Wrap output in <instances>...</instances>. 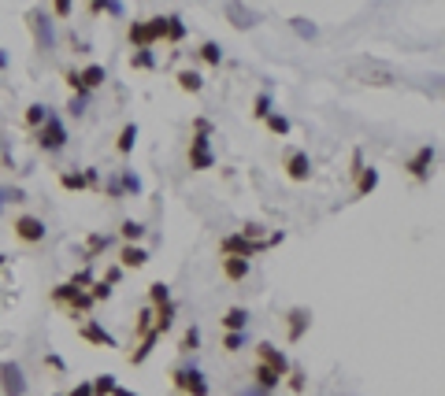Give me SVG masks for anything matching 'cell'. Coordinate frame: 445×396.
<instances>
[{
    "instance_id": "obj_51",
    "label": "cell",
    "mask_w": 445,
    "mask_h": 396,
    "mask_svg": "<svg viewBox=\"0 0 445 396\" xmlns=\"http://www.w3.org/2000/svg\"><path fill=\"white\" fill-rule=\"evenodd\" d=\"M0 67H8V56H4V52H0Z\"/></svg>"
},
{
    "instance_id": "obj_2",
    "label": "cell",
    "mask_w": 445,
    "mask_h": 396,
    "mask_svg": "<svg viewBox=\"0 0 445 396\" xmlns=\"http://www.w3.org/2000/svg\"><path fill=\"white\" fill-rule=\"evenodd\" d=\"M171 385H175V393H182V396H208L212 393L204 371H197V367H175V371H171Z\"/></svg>"
},
{
    "instance_id": "obj_46",
    "label": "cell",
    "mask_w": 445,
    "mask_h": 396,
    "mask_svg": "<svg viewBox=\"0 0 445 396\" xmlns=\"http://www.w3.org/2000/svg\"><path fill=\"white\" fill-rule=\"evenodd\" d=\"M52 12H56L60 19H67V15H71V0H60V4H52Z\"/></svg>"
},
{
    "instance_id": "obj_22",
    "label": "cell",
    "mask_w": 445,
    "mask_h": 396,
    "mask_svg": "<svg viewBox=\"0 0 445 396\" xmlns=\"http://www.w3.org/2000/svg\"><path fill=\"white\" fill-rule=\"evenodd\" d=\"M156 341H160V334H149V337H141V341H138V348H134V352L126 356V359H130V367H141L145 359L152 356V348H156Z\"/></svg>"
},
{
    "instance_id": "obj_16",
    "label": "cell",
    "mask_w": 445,
    "mask_h": 396,
    "mask_svg": "<svg viewBox=\"0 0 445 396\" xmlns=\"http://www.w3.org/2000/svg\"><path fill=\"white\" fill-rule=\"evenodd\" d=\"M126 41L134 45V52H138V49H152V38H149V23H145V19H134L130 26H126Z\"/></svg>"
},
{
    "instance_id": "obj_42",
    "label": "cell",
    "mask_w": 445,
    "mask_h": 396,
    "mask_svg": "<svg viewBox=\"0 0 445 396\" xmlns=\"http://www.w3.org/2000/svg\"><path fill=\"white\" fill-rule=\"evenodd\" d=\"M293 30L301 34V38H315V26H308V19H293Z\"/></svg>"
},
{
    "instance_id": "obj_43",
    "label": "cell",
    "mask_w": 445,
    "mask_h": 396,
    "mask_svg": "<svg viewBox=\"0 0 445 396\" xmlns=\"http://www.w3.org/2000/svg\"><path fill=\"white\" fill-rule=\"evenodd\" d=\"M63 396H93V382H78L71 393H63Z\"/></svg>"
},
{
    "instance_id": "obj_23",
    "label": "cell",
    "mask_w": 445,
    "mask_h": 396,
    "mask_svg": "<svg viewBox=\"0 0 445 396\" xmlns=\"http://www.w3.org/2000/svg\"><path fill=\"white\" fill-rule=\"evenodd\" d=\"M352 182H357V197H368V193L378 189V171H375V167H364Z\"/></svg>"
},
{
    "instance_id": "obj_34",
    "label": "cell",
    "mask_w": 445,
    "mask_h": 396,
    "mask_svg": "<svg viewBox=\"0 0 445 396\" xmlns=\"http://www.w3.org/2000/svg\"><path fill=\"white\" fill-rule=\"evenodd\" d=\"M63 82H67V89H71V93H75L78 100H82V97H89V89L82 86V71H75V67L63 71Z\"/></svg>"
},
{
    "instance_id": "obj_24",
    "label": "cell",
    "mask_w": 445,
    "mask_h": 396,
    "mask_svg": "<svg viewBox=\"0 0 445 396\" xmlns=\"http://www.w3.org/2000/svg\"><path fill=\"white\" fill-rule=\"evenodd\" d=\"M175 82H178V89H182V93H201V89H204V78L197 75V71H189V67L178 71Z\"/></svg>"
},
{
    "instance_id": "obj_41",
    "label": "cell",
    "mask_w": 445,
    "mask_h": 396,
    "mask_svg": "<svg viewBox=\"0 0 445 396\" xmlns=\"http://www.w3.org/2000/svg\"><path fill=\"white\" fill-rule=\"evenodd\" d=\"M86 248H89V260H93L97 252H104V248H108V237H104V234H93V237L86 241Z\"/></svg>"
},
{
    "instance_id": "obj_37",
    "label": "cell",
    "mask_w": 445,
    "mask_h": 396,
    "mask_svg": "<svg viewBox=\"0 0 445 396\" xmlns=\"http://www.w3.org/2000/svg\"><path fill=\"white\" fill-rule=\"evenodd\" d=\"M304 378H308V374L301 371V367H293V371H289V378H286V389H289V393H304V389H308Z\"/></svg>"
},
{
    "instance_id": "obj_15",
    "label": "cell",
    "mask_w": 445,
    "mask_h": 396,
    "mask_svg": "<svg viewBox=\"0 0 445 396\" xmlns=\"http://www.w3.org/2000/svg\"><path fill=\"white\" fill-rule=\"evenodd\" d=\"M252 382H256V389H263V393L282 389V378L271 371V367H263V363H252Z\"/></svg>"
},
{
    "instance_id": "obj_20",
    "label": "cell",
    "mask_w": 445,
    "mask_h": 396,
    "mask_svg": "<svg viewBox=\"0 0 445 396\" xmlns=\"http://www.w3.org/2000/svg\"><path fill=\"white\" fill-rule=\"evenodd\" d=\"M108 82V71L101 67V63H89V67H82V86L89 89V93H93V89H101Z\"/></svg>"
},
{
    "instance_id": "obj_9",
    "label": "cell",
    "mask_w": 445,
    "mask_h": 396,
    "mask_svg": "<svg viewBox=\"0 0 445 396\" xmlns=\"http://www.w3.org/2000/svg\"><path fill=\"white\" fill-rule=\"evenodd\" d=\"M282 322H286V341L297 345V341H304V334L312 330V311L308 308H289Z\"/></svg>"
},
{
    "instance_id": "obj_4",
    "label": "cell",
    "mask_w": 445,
    "mask_h": 396,
    "mask_svg": "<svg viewBox=\"0 0 445 396\" xmlns=\"http://www.w3.org/2000/svg\"><path fill=\"white\" fill-rule=\"evenodd\" d=\"M263 248H267V241H249L241 230H238V234H226L219 241L223 256H238V260H249V263H252V256H256V252H263Z\"/></svg>"
},
{
    "instance_id": "obj_5",
    "label": "cell",
    "mask_w": 445,
    "mask_h": 396,
    "mask_svg": "<svg viewBox=\"0 0 445 396\" xmlns=\"http://www.w3.org/2000/svg\"><path fill=\"white\" fill-rule=\"evenodd\" d=\"M431 167H434V145H420L412 156L405 160V171H408V178L412 182H431Z\"/></svg>"
},
{
    "instance_id": "obj_31",
    "label": "cell",
    "mask_w": 445,
    "mask_h": 396,
    "mask_svg": "<svg viewBox=\"0 0 445 396\" xmlns=\"http://www.w3.org/2000/svg\"><path fill=\"white\" fill-rule=\"evenodd\" d=\"M263 126H267V134H275V137H286V134H289V119H286L282 112H271Z\"/></svg>"
},
{
    "instance_id": "obj_3",
    "label": "cell",
    "mask_w": 445,
    "mask_h": 396,
    "mask_svg": "<svg viewBox=\"0 0 445 396\" xmlns=\"http://www.w3.org/2000/svg\"><path fill=\"white\" fill-rule=\"evenodd\" d=\"M34 141H38V149L49 152V156L52 152H63V149H67V126H63L56 115H49V123L34 134Z\"/></svg>"
},
{
    "instance_id": "obj_7",
    "label": "cell",
    "mask_w": 445,
    "mask_h": 396,
    "mask_svg": "<svg viewBox=\"0 0 445 396\" xmlns=\"http://www.w3.org/2000/svg\"><path fill=\"white\" fill-rule=\"evenodd\" d=\"M26 374H23V367L15 363V359H4L0 363V393L4 396H26Z\"/></svg>"
},
{
    "instance_id": "obj_48",
    "label": "cell",
    "mask_w": 445,
    "mask_h": 396,
    "mask_svg": "<svg viewBox=\"0 0 445 396\" xmlns=\"http://www.w3.org/2000/svg\"><path fill=\"white\" fill-rule=\"evenodd\" d=\"M45 363H49L52 371H63V359H60V356H45Z\"/></svg>"
},
{
    "instance_id": "obj_6",
    "label": "cell",
    "mask_w": 445,
    "mask_h": 396,
    "mask_svg": "<svg viewBox=\"0 0 445 396\" xmlns=\"http://www.w3.org/2000/svg\"><path fill=\"white\" fill-rule=\"evenodd\" d=\"M256 363H263V367H271V371H275L278 378H289V371H293V363H289V356L282 352V348H275L271 345V341H260L256 345Z\"/></svg>"
},
{
    "instance_id": "obj_12",
    "label": "cell",
    "mask_w": 445,
    "mask_h": 396,
    "mask_svg": "<svg viewBox=\"0 0 445 396\" xmlns=\"http://www.w3.org/2000/svg\"><path fill=\"white\" fill-rule=\"evenodd\" d=\"M78 337L86 341V345H93V348H115V337L108 334L97 319H82L78 322Z\"/></svg>"
},
{
    "instance_id": "obj_28",
    "label": "cell",
    "mask_w": 445,
    "mask_h": 396,
    "mask_svg": "<svg viewBox=\"0 0 445 396\" xmlns=\"http://www.w3.org/2000/svg\"><path fill=\"white\" fill-rule=\"evenodd\" d=\"M115 389H119L115 374H97L93 378V396H115Z\"/></svg>"
},
{
    "instance_id": "obj_8",
    "label": "cell",
    "mask_w": 445,
    "mask_h": 396,
    "mask_svg": "<svg viewBox=\"0 0 445 396\" xmlns=\"http://www.w3.org/2000/svg\"><path fill=\"white\" fill-rule=\"evenodd\" d=\"M12 234L19 237L23 245H41L49 230H45V223H41L38 215H15V223H12Z\"/></svg>"
},
{
    "instance_id": "obj_47",
    "label": "cell",
    "mask_w": 445,
    "mask_h": 396,
    "mask_svg": "<svg viewBox=\"0 0 445 396\" xmlns=\"http://www.w3.org/2000/svg\"><path fill=\"white\" fill-rule=\"evenodd\" d=\"M119 274H123V267H112V271L104 274V282H108V285H115V282H119Z\"/></svg>"
},
{
    "instance_id": "obj_33",
    "label": "cell",
    "mask_w": 445,
    "mask_h": 396,
    "mask_svg": "<svg viewBox=\"0 0 445 396\" xmlns=\"http://www.w3.org/2000/svg\"><path fill=\"white\" fill-rule=\"evenodd\" d=\"M182 38H186V23L178 19V15H167V38H163V41H167V45H178Z\"/></svg>"
},
{
    "instance_id": "obj_52",
    "label": "cell",
    "mask_w": 445,
    "mask_h": 396,
    "mask_svg": "<svg viewBox=\"0 0 445 396\" xmlns=\"http://www.w3.org/2000/svg\"><path fill=\"white\" fill-rule=\"evenodd\" d=\"M56 396H63V393H56Z\"/></svg>"
},
{
    "instance_id": "obj_21",
    "label": "cell",
    "mask_w": 445,
    "mask_h": 396,
    "mask_svg": "<svg viewBox=\"0 0 445 396\" xmlns=\"http://www.w3.org/2000/svg\"><path fill=\"white\" fill-rule=\"evenodd\" d=\"M197 348H201V326H197V322H189V326L182 330V341H178V352L193 356Z\"/></svg>"
},
{
    "instance_id": "obj_45",
    "label": "cell",
    "mask_w": 445,
    "mask_h": 396,
    "mask_svg": "<svg viewBox=\"0 0 445 396\" xmlns=\"http://www.w3.org/2000/svg\"><path fill=\"white\" fill-rule=\"evenodd\" d=\"M193 130L201 134V137H208V134H212V123H208V119L201 115V119H193Z\"/></svg>"
},
{
    "instance_id": "obj_40",
    "label": "cell",
    "mask_w": 445,
    "mask_h": 396,
    "mask_svg": "<svg viewBox=\"0 0 445 396\" xmlns=\"http://www.w3.org/2000/svg\"><path fill=\"white\" fill-rule=\"evenodd\" d=\"M71 285H78V289H89V285H93V271H89V267H82L78 274H71Z\"/></svg>"
},
{
    "instance_id": "obj_44",
    "label": "cell",
    "mask_w": 445,
    "mask_h": 396,
    "mask_svg": "<svg viewBox=\"0 0 445 396\" xmlns=\"http://www.w3.org/2000/svg\"><path fill=\"white\" fill-rule=\"evenodd\" d=\"M123 189H126V193H141V182L134 178L130 171H126V174H123Z\"/></svg>"
},
{
    "instance_id": "obj_49",
    "label": "cell",
    "mask_w": 445,
    "mask_h": 396,
    "mask_svg": "<svg viewBox=\"0 0 445 396\" xmlns=\"http://www.w3.org/2000/svg\"><path fill=\"white\" fill-rule=\"evenodd\" d=\"M115 396H138V393H130V389H123V385H119V389H115Z\"/></svg>"
},
{
    "instance_id": "obj_39",
    "label": "cell",
    "mask_w": 445,
    "mask_h": 396,
    "mask_svg": "<svg viewBox=\"0 0 445 396\" xmlns=\"http://www.w3.org/2000/svg\"><path fill=\"white\" fill-rule=\"evenodd\" d=\"M89 297H93L97 304L108 300V297H112V285H108V282H93V285H89Z\"/></svg>"
},
{
    "instance_id": "obj_26",
    "label": "cell",
    "mask_w": 445,
    "mask_h": 396,
    "mask_svg": "<svg viewBox=\"0 0 445 396\" xmlns=\"http://www.w3.org/2000/svg\"><path fill=\"white\" fill-rule=\"evenodd\" d=\"M23 119H26V126H30V130H41V126L49 123V108H45V104H30Z\"/></svg>"
},
{
    "instance_id": "obj_30",
    "label": "cell",
    "mask_w": 445,
    "mask_h": 396,
    "mask_svg": "<svg viewBox=\"0 0 445 396\" xmlns=\"http://www.w3.org/2000/svg\"><path fill=\"white\" fill-rule=\"evenodd\" d=\"M130 67H134V71H152V67H156V56H152V49L130 52Z\"/></svg>"
},
{
    "instance_id": "obj_32",
    "label": "cell",
    "mask_w": 445,
    "mask_h": 396,
    "mask_svg": "<svg viewBox=\"0 0 445 396\" xmlns=\"http://www.w3.org/2000/svg\"><path fill=\"white\" fill-rule=\"evenodd\" d=\"M197 56H201V60L208 63V67H219V63H223V49H219V45H215V41H204Z\"/></svg>"
},
{
    "instance_id": "obj_25",
    "label": "cell",
    "mask_w": 445,
    "mask_h": 396,
    "mask_svg": "<svg viewBox=\"0 0 445 396\" xmlns=\"http://www.w3.org/2000/svg\"><path fill=\"white\" fill-rule=\"evenodd\" d=\"M60 186L67 189V193H82V189H89V178H86V171H63L60 174Z\"/></svg>"
},
{
    "instance_id": "obj_10",
    "label": "cell",
    "mask_w": 445,
    "mask_h": 396,
    "mask_svg": "<svg viewBox=\"0 0 445 396\" xmlns=\"http://www.w3.org/2000/svg\"><path fill=\"white\" fill-rule=\"evenodd\" d=\"M215 167V152H212V141L201 134H193L189 141V171H212Z\"/></svg>"
},
{
    "instance_id": "obj_14",
    "label": "cell",
    "mask_w": 445,
    "mask_h": 396,
    "mask_svg": "<svg viewBox=\"0 0 445 396\" xmlns=\"http://www.w3.org/2000/svg\"><path fill=\"white\" fill-rule=\"evenodd\" d=\"M252 274L249 260H238V256H223V278L226 282H245Z\"/></svg>"
},
{
    "instance_id": "obj_50",
    "label": "cell",
    "mask_w": 445,
    "mask_h": 396,
    "mask_svg": "<svg viewBox=\"0 0 445 396\" xmlns=\"http://www.w3.org/2000/svg\"><path fill=\"white\" fill-rule=\"evenodd\" d=\"M4 267H8V256H4V252H0V271H4Z\"/></svg>"
},
{
    "instance_id": "obj_18",
    "label": "cell",
    "mask_w": 445,
    "mask_h": 396,
    "mask_svg": "<svg viewBox=\"0 0 445 396\" xmlns=\"http://www.w3.org/2000/svg\"><path fill=\"white\" fill-rule=\"evenodd\" d=\"M149 263V252H145L141 245H123L119 248V267H130V271H138V267Z\"/></svg>"
},
{
    "instance_id": "obj_36",
    "label": "cell",
    "mask_w": 445,
    "mask_h": 396,
    "mask_svg": "<svg viewBox=\"0 0 445 396\" xmlns=\"http://www.w3.org/2000/svg\"><path fill=\"white\" fill-rule=\"evenodd\" d=\"M167 300H171V289L163 282H152L149 285V304H152V308H160V304H167Z\"/></svg>"
},
{
    "instance_id": "obj_27",
    "label": "cell",
    "mask_w": 445,
    "mask_h": 396,
    "mask_svg": "<svg viewBox=\"0 0 445 396\" xmlns=\"http://www.w3.org/2000/svg\"><path fill=\"white\" fill-rule=\"evenodd\" d=\"M141 234H145V226L138 223V219H123V226H119V237L126 245H138L141 241Z\"/></svg>"
},
{
    "instance_id": "obj_1",
    "label": "cell",
    "mask_w": 445,
    "mask_h": 396,
    "mask_svg": "<svg viewBox=\"0 0 445 396\" xmlns=\"http://www.w3.org/2000/svg\"><path fill=\"white\" fill-rule=\"evenodd\" d=\"M52 300L63 304V308L71 311V315H78V319H86L89 315V308H93V297H89V289H78V285H71V282H63L52 289Z\"/></svg>"
},
{
    "instance_id": "obj_29",
    "label": "cell",
    "mask_w": 445,
    "mask_h": 396,
    "mask_svg": "<svg viewBox=\"0 0 445 396\" xmlns=\"http://www.w3.org/2000/svg\"><path fill=\"white\" fill-rule=\"evenodd\" d=\"M271 112H275V104H271V93H256V100H252V119L267 123Z\"/></svg>"
},
{
    "instance_id": "obj_13",
    "label": "cell",
    "mask_w": 445,
    "mask_h": 396,
    "mask_svg": "<svg viewBox=\"0 0 445 396\" xmlns=\"http://www.w3.org/2000/svg\"><path fill=\"white\" fill-rule=\"evenodd\" d=\"M223 334H245V326H249V311L245 308H226L223 319H219Z\"/></svg>"
},
{
    "instance_id": "obj_11",
    "label": "cell",
    "mask_w": 445,
    "mask_h": 396,
    "mask_svg": "<svg viewBox=\"0 0 445 396\" xmlns=\"http://www.w3.org/2000/svg\"><path fill=\"white\" fill-rule=\"evenodd\" d=\"M282 174H286L289 182H308V178H312V156L301 152V149L286 152V160H282Z\"/></svg>"
},
{
    "instance_id": "obj_17",
    "label": "cell",
    "mask_w": 445,
    "mask_h": 396,
    "mask_svg": "<svg viewBox=\"0 0 445 396\" xmlns=\"http://www.w3.org/2000/svg\"><path fill=\"white\" fill-rule=\"evenodd\" d=\"M152 315H156V322H152V334H167L171 326H175V300L160 304V308H152Z\"/></svg>"
},
{
    "instance_id": "obj_19",
    "label": "cell",
    "mask_w": 445,
    "mask_h": 396,
    "mask_svg": "<svg viewBox=\"0 0 445 396\" xmlns=\"http://www.w3.org/2000/svg\"><path fill=\"white\" fill-rule=\"evenodd\" d=\"M134 145H138V123H126L123 130H119V137H115V152H119V156H130Z\"/></svg>"
},
{
    "instance_id": "obj_38",
    "label": "cell",
    "mask_w": 445,
    "mask_h": 396,
    "mask_svg": "<svg viewBox=\"0 0 445 396\" xmlns=\"http://www.w3.org/2000/svg\"><path fill=\"white\" fill-rule=\"evenodd\" d=\"M245 348V334H223V352H241Z\"/></svg>"
},
{
    "instance_id": "obj_35",
    "label": "cell",
    "mask_w": 445,
    "mask_h": 396,
    "mask_svg": "<svg viewBox=\"0 0 445 396\" xmlns=\"http://www.w3.org/2000/svg\"><path fill=\"white\" fill-rule=\"evenodd\" d=\"M145 23H149V38H152V45L167 38V15H152V19H145Z\"/></svg>"
}]
</instances>
